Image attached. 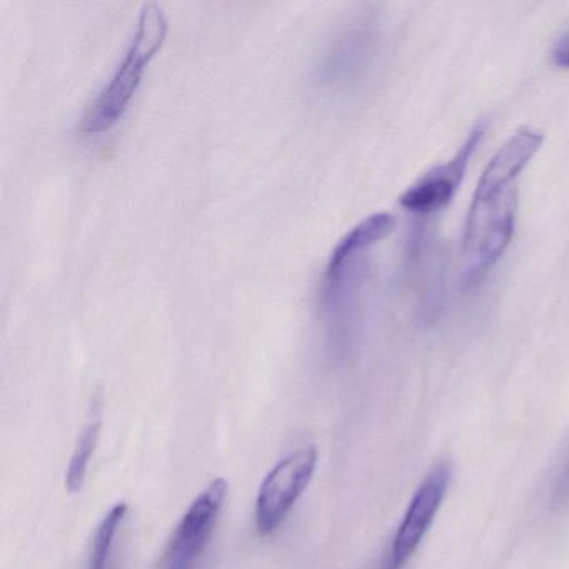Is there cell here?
I'll use <instances>...</instances> for the list:
<instances>
[{"label": "cell", "instance_id": "obj_6", "mask_svg": "<svg viewBox=\"0 0 569 569\" xmlns=\"http://www.w3.org/2000/svg\"><path fill=\"white\" fill-rule=\"evenodd\" d=\"M451 481V468L446 462L435 466L416 489L398 531L392 538L389 556L381 569H401L415 555L435 522Z\"/></svg>", "mask_w": 569, "mask_h": 569}, {"label": "cell", "instance_id": "obj_8", "mask_svg": "<svg viewBox=\"0 0 569 569\" xmlns=\"http://www.w3.org/2000/svg\"><path fill=\"white\" fill-rule=\"evenodd\" d=\"M126 515H128L126 502H118L106 512L92 538L88 569H114L116 539L121 531Z\"/></svg>", "mask_w": 569, "mask_h": 569}, {"label": "cell", "instance_id": "obj_3", "mask_svg": "<svg viewBox=\"0 0 569 569\" xmlns=\"http://www.w3.org/2000/svg\"><path fill=\"white\" fill-rule=\"evenodd\" d=\"M168 31L164 11L158 4H146L124 59L82 118V134H104L124 118L149 64L164 46Z\"/></svg>", "mask_w": 569, "mask_h": 569}, {"label": "cell", "instance_id": "obj_7", "mask_svg": "<svg viewBox=\"0 0 569 569\" xmlns=\"http://www.w3.org/2000/svg\"><path fill=\"white\" fill-rule=\"evenodd\" d=\"M482 138H485V128L476 126L469 132L465 144L452 156L451 161L422 176L416 184H412L401 196L399 202H401L402 208L411 212H418V214H431V212L445 208L455 196L459 182L462 181L466 168H468L469 161H471L472 154H475Z\"/></svg>", "mask_w": 569, "mask_h": 569}, {"label": "cell", "instance_id": "obj_9", "mask_svg": "<svg viewBox=\"0 0 569 569\" xmlns=\"http://www.w3.org/2000/svg\"><path fill=\"white\" fill-rule=\"evenodd\" d=\"M99 431H101V411L96 408L92 409L91 419L79 435L78 445H76L71 462H69L68 471H66V486H68L69 491H79L84 486L92 455H94L96 446H98Z\"/></svg>", "mask_w": 569, "mask_h": 569}, {"label": "cell", "instance_id": "obj_1", "mask_svg": "<svg viewBox=\"0 0 569 569\" xmlns=\"http://www.w3.org/2000/svg\"><path fill=\"white\" fill-rule=\"evenodd\" d=\"M545 136L521 128L501 146L476 186L462 234L461 271L466 284L481 279L511 244L518 211V181Z\"/></svg>", "mask_w": 569, "mask_h": 569}, {"label": "cell", "instance_id": "obj_5", "mask_svg": "<svg viewBox=\"0 0 569 569\" xmlns=\"http://www.w3.org/2000/svg\"><path fill=\"white\" fill-rule=\"evenodd\" d=\"M229 485L218 478L191 502L176 526L158 569H198L228 498Z\"/></svg>", "mask_w": 569, "mask_h": 569}, {"label": "cell", "instance_id": "obj_11", "mask_svg": "<svg viewBox=\"0 0 569 569\" xmlns=\"http://www.w3.org/2000/svg\"><path fill=\"white\" fill-rule=\"evenodd\" d=\"M555 498L558 499V501L569 499V459L565 468H562V471L559 472L558 481H556Z\"/></svg>", "mask_w": 569, "mask_h": 569}, {"label": "cell", "instance_id": "obj_10", "mask_svg": "<svg viewBox=\"0 0 569 569\" xmlns=\"http://www.w3.org/2000/svg\"><path fill=\"white\" fill-rule=\"evenodd\" d=\"M551 61L558 68L569 69V31L552 46Z\"/></svg>", "mask_w": 569, "mask_h": 569}, {"label": "cell", "instance_id": "obj_2", "mask_svg": "<svg viewBox=\"0 0 569 569\" xmlns=\"http://www.w3.org/2000/svg\"><path fill=\"white\" fill-rule=\"evenodd\" d=\"M395 226L391 214L376 212L346 232L329 258L321 282V312L329 346L339 355H345L355 339L372 249L395 231Z\"/></svg>", "mask_w": 569, "mask_h": 569}, {"label": "cell", "instance_id": "obj_4", "mask_svg": "<svg viewBox=\"0 0 569 569\" xmlns=\"http://www.w3.org/2000/svg\"><path fill=\"white\" fill-rule=\"evenodd\" d=\"M318 468L316 446L292 451L282 458L262 479L256 496L254 522L261 536H271L281 528L296 502L305 495Z\"/></svg>", "mask_w": 569, "mask_h": 569}]
</instances>
